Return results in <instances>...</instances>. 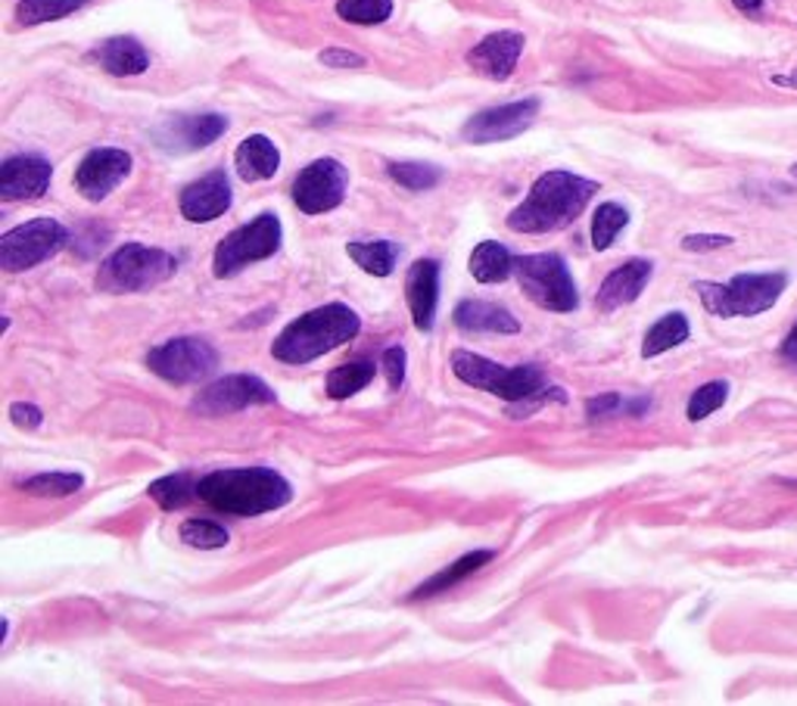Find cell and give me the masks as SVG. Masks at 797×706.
<instances>
[{"label": "cell", "mask_w": 797, "mask_h": 706, "mask_svg": "<svg viewBox=\"0 0 797 706\" xmlns=\"http://www.w3.org/2000/svg\"><path fill=\"white\" fill-rule=\"evenodd\" d=\"M131 153L119 146H97L75 168V188L84 200L100 203L131 175Z\"/></svg>", "instance_id": "obj_14"}, {"label": "cell", "mask_w": 797, "mask_h": 706, "mask_svg": "<svg viewBox=\"0 0 797 706\" xmlns=\"http://www.w3.org/2000/svg\"><path fill=\"white\" fill-rule=\"evenodd\" d=\"M546 402H567L564 390L551 386V390H543V393L530 395V398H524V402H511V405H508V415L511 417L533 415V411H536V408H543Z\"/></svg>", "instance_id": "obj_38"}, {"label": "cell", "mask_w": 797, "mask_h": 706, "mask_svg": "<svg viewBox=\"0 0 797 706\" xmlns=\"http://www.w3.org/2000/svg\"><path fill=\"white\" fill-rule=\"evenodd\" d=\"M452 321H455V327L462 333H499V336H508V333L521 331V321L508 312L504 306L483 302V299H464V302H459Z\"/></svg>", "instance_id": "obj_22"}, {"label": "cell", "mask_w": 797, "mask_h": 706, "mask_svg": "<svg viewBox=\"0 0 797 706\" xmlns=\"http://www.w3.org/2000/svg\"><path fill=\"white\" fill-rule=\"evenodd\" d=\"M53 168L38 153H20L10 156L0 166V196L16 203V200H41L50 190Z\"/></svg>", "instance_id": "obj_17"}, {"label": "cell", "mask_w": 797, "mask_h": 706, "mask_svg": "<svg viewBox=\"0 0 797 706\" xmlns=\"http://www.w3.org/2000/svg\"><path fill=\"white\" fill-rule=\"evenodd\" d=\"M147 495L163 511H181L190 501L197 499V482L190 474H168V477L156 479L147 486Z\"/></svg>", "instance_id": "obj_30"}, {"label": "cell", "mask_w": 797, "mask_h": 706, "mask_svg": "<svg viewBox=\"0 0 797 706\" xmlns=\"http://www.w3.org/2000/svg\"><path fill=\"white\" fill-rule=\"evenodd\" d=\"M318 63L328 65V69H361L365 57H358L353 50H343V47H328L318 53Z\"/></svg>", "instance_id": "obj_40"}, {"label": "cell", "mask_w": 797, "mask_h": 706, "mask_svg": "<svg viewBox=\"0 0 797 706\" xmlns=\"http://www.w3.org/2000/svg\"><path fill=\"white\" fill-rule=\"evenodd\" d=\"M10 417H13V423L22 427V430H38L44 423L41 408H38V405H25V402L10 405Z\"/></svg>", "instance_id": "obj_42"}, {"label": "cell", "mask_w": 797, "mask_h": 706, "mask_svg": "<svg viewBox=\"0 0 797 706\" xmlns=\"http://www.w3.org/2000/svg\"><path fill=\"white\" fill-rule=\"evenodd\" d=\"M778 355L785 358V361H792V364H797V324L792 327V333L785 336V343L778 346Z\"/></svg>", "instance_id": "obj_43"}, {"label": "cell", "mask_w": 797, "mask_h": 706, "mask_svg": "<svg viewBox=\"0 0 797 706\" xmlns=\"http://www.w3.org/2000/svg\"><path fill=\"white\" fill-rule=\"evenodd\" d=\"M234 166H237V175L243 178V181H269L277 175V168H281V149L274 146L272 137H265V134H250V137H243L240 146H237V153H234Z\"/></svg>", "instance_id": "obj_23"}, {"label": "cell", "mask_w": 797, "mask_h": 706, "mask_svg": "<svg viewBox=\"0 0 797 706\" xmlns=\"http://www.w3.org/2000/svg\"><path fill=\"white\" fill-rule=\"evenodd\" d=\"M82 489V474H38V477L22 482V492H28L35 499H69V495H75Z\"/></svg>", "instance_id": "obj_32"}, {"label": "cell", "mask_w": 797, "mask_h": 706, "mask_svg": "<svg viewBox=\"0 0 797 706\" xmlns=\"http://www.w3.org/2000/svg\"><path fill=\"white\" fill-rule=\"evenodd\" d=\"M792 175H795V178H797V166H792Z\"/></svg>", "instance_id": "obj_46"}, {"label": "cell", "mask_w": 797, "mask_h": 706, "mask_svg": "<svg viewBox=\"0 0 797 706\" xmlns=\"http://www.w3.org/2000/svg\"><path fill=\"white\" fill-rule=\"evenodd\" d=\"M514 277L526 292V299L546 312H576L580 292L573 284V274L567 262L555 252H536V255H518L514 259Z\"/></svg>", "instance_id": "obj_7"}, {"label": "cell", "mask_w": 797, "mask_h": 706, "mask_svg": "<svg viewBox=\"0 0 797 706\" xmlns=\"http://www.w3.org/2000/svg\"><path fill=\"white\" fill-rule=\"evenodd\" d=\"M623 408H627V402H623V395L620 393L595 395V398H588L586 402V417L588 420H598V417H614V415H620Z\"/></svg>", "instance_id": "obj_39"}, {"label": "cell", "mask_w": 797, "mask_h": 706, "mask_svg": "<svg viewBox=\"0 0 797 706\" xmlns=\"http://www.w3.org/2000/svg\"><path fill=\"white\" fill-rule=\"evenodd\" d=\"M374 361H349V364H340L334 368L331 374H328V395L334 398V402H343V398H349V395L361 393L371 380H374Z\"/></svg>", "instance_id": "obj_29"}, {"label": "cell", "mask_w": 797, "mask_h": 706, "mask_svg": "<svg viewBox=\"0 0 797 706\" xmlns=\"http://www.w3.org/2000/svg\"><path fill=\"white\" fill-rule=\"evenodd\" d=\"M467 268H471L477 284H502L514 274V255L496 240H483L480 247L471 252Z\"/></svg>", "instance_id": "obj_25"}, {"label": "cell", "mask_w": 797, "mask_h": 706, "mask_svg": "<svg viewBox=\"0 0 797 706\" xmlns=\"http://www.w3.org/2000/svg\"><path fill=\"white\" fill-rule=\"evenodd\" d=\"M281 218L274 212H262L255 215L250 225H240L237 230H231L218 247H215V255H212V274L218 280L225 277H234L240 271L252 265V262H265L272 259L274 252L281 250Z\"/></svg>", "instance_id": "obj_8"}, {"label": "cell", "mask_w": 797, "mask_h": 706, "mask_svg": "<svg viewBox=\"0 0 797 706\" xmlns=\"http://www.w3.org/2000/svg\"><path fill=\"white\" fill-rule=\"evenodd\" d=\"M735 10H741V13H748V16H757L760 10H763V0H733Z\"/></svg>", "instance_id": "obj_44"}, {"label": "cell", "mask_w": 797, "mask_h": 706, "mask_svg": "<svg viewBox=\"0 0 797 706\" xmlns=\"http://www.w3.org/2000/svg\"><path fill=\"white\" fill-rule=\"evenodd\" d=\"M773 84H782V87H797V72L792 75V79H782V75H776V79H773Z\"/></svg>", "instance_id": "obj_45"}, {"label": "cell", "mask_w": 797, "mask_h": 706, "mask_svg": "<svg viewBox=\"0 0 797 706\" xmlns=\"http://www.w3.org/2000/svg\"><path fill=\"white\" fill-rule=\"evenodd\" d=\"M452 374L462 380L464 386H474L489 395H499L508 405L511 402H524L530 395L546 390V371L539 364H518V368H504L489 358L467 349H455L452 352Z\"/></svg>", "instance_id": "obj_6"}, {"label": "cell", "mask_w": 797, "mask_h": 706, "mask_svg": "<svg viewBox=\"0 0 797 706\" xmlns=\"http://www.w3.org/2000/svg\"><path fill=\"white\" fill-rule=\"evenodd\" d=\"M526 38L514 28H502V32H492L486 35L471 53H467V65L489 79V82H508L514 75V69L521 63V53H524Z\"/></svg>", "instance_id": "obj_15"}, {"label": "cell", "mask_w": 797, "mask_h": 706, "mask_svg": "<svg viewBox=\"0 0 797 706\" xmlns=\"http://www.w3.org/2000/svg\"><path fill=\"white\" fill-rule=\"evenodd\" d=\"M630 225V212L620 206V203H602L592 215V247L598 252H605L614 247L617 234Z\"/></svg>", "instance_id": "obj_31"}, {"label": "cell", "mask_w": 797, "mask_h": 706, "mask_svg": "<svg viewBox=\"0 0 797 706\" xmlns=\"http://www.w3.org/2000/svg\"><path fill=\"white\" fill-rule=\"evenodd\" d=\"M91 60L116 79H134V75H144L150 69L147 47L131 35L106 38L104 44H97L91 50Z\"/></svg>", "instance_id": "obj_21"}, {"label": "cell", "mask_w": 797, "mask_h": 706, "mask_svg": "<svg viewBox=\"0 0 797 706\" xmlns=\"http://www.w3.org/2000/svg\"><path fill=\"white\" fill-rule=\"evenodd\" d=\"M492 558H496L492 551H471V554H464V558H459V561L452 563V566L440 570L437 576H430L427 582H420L418 588L408 595V601H427V598H437V595H442V591H449V588L462 585L467 576H474V573L483 570V566L492 561Z\"/></svg>", "instance_id": "obj_24"}, {"label": "cell", "mask_w": 797, "mask_h": 706, "mask_svg": "<svg viewBox=\"0 0 797 706\" xmlns=\"http://www.w3.org/2000/svg\"><path fill=\"white\" fill-rule=\"evenodd\" d=\"M598 193V181H588L573 171H546L533 181L521 206L508 215L514 234H551L573 225L588 200Z\"/></svg>", "instance_id": "obj_2"}, {"label": "cell", "mask_w": 797, "mask_h": 706, "mask_svg": "<svg viewBox=\"0 0 797 706\" xmlns=\"http://www.w3.org/2000/svg\"><path fill=\"white\" fill-rule=\"evenodd\" d=\"M651 274H654V265L649 259H630V262L617 265L598 287V299H595L598 309L617 312L623 306H632L642 296V290L649 287Z\"/></svg>", "instance_id": "obj_20"}, {"label": "cell", "mask_w": 797, "mask_h": 706, "mask_svg": "<svg viewBox=\"0 0 797 706\" xmlns=\"http://www.w3.org/2000/svg\"><path fill=\"white\" fill-rule=\"evenodd\" d=\"M390 178L396 181L398 188L405 190H430L437 188L442 181V168L440 166H430V163H390Z\"/></svg>", "instance_id": "obj_35"}, {"label": "cell", "mask_w": 797, "mask_h": 706, "mask_svg": "<svg viewBox=\"0 0 797 706\" xmlns=\"http://www.w3.org/2000/svg\"><path fill=\"white\" fill-rule=\"evenodd\" d=\"M178 536L185 545L190 548H200V551H218V548H225L231 536H228V529L222 526V523H215V519H185L181 523V529H178Z\"/></svg>", "instance_id": "obj_33"}, {"label": "cell", "mask_w": 797, "mask_h": 706, "mask_svg": "<svg viewBox=\"0 0 797 706\" xmlns=\"http://www.w3.org/2000/svg\"><path fill=\"white\" fill-rule=\"evenodd\" d=\"M405 364H408V355L402 346H390L383 358H380V368H383V374H386V383H390V390L396 393L402 390V383H405Z\"/></svg>", "instance_id": "obj_37"}, {"label": "cell", "mask_w": 797, "mask_h": 706, "mask_svg": "<svg viewBox=\"0 0 797 706\" xmlns=\"http://www.w3.org/2000/svg\"><path fill=\"white\" fill-rule=\"evenodd\" d=\"M277 402L274 390L252 374H231L222 376L210 383L203 393L193 398V411L203 417H222V415H237V411H247L252 405H272Z\"/></svg>", "instance_id": "obj_12"}, {"label": "cell", "mask_w": 797, "mask_h": 706, "mask_svg": "<svg viewBox=\"0 0 797 706\" xmlns=\"http://www.w3.org/2000/svg\"><path fill=\"white\" fill-rule=\"evenodd\" d=\"M197 499L228 517H262L290 504L294 489L272 467H234L197 479Z\"/></svg>", "instance_id": "obj_1"}, {"label": "cell", "mask_w": 797, "mask_h": 706, "mask_svg": "<svg viewBox=\"0 0 797 706\" xmlns=\"http://www.w3.org/2000/svg\"><path fill=\"white\" fill-rule=\"evenodd\" d=\"M178 208L181 215L193 222V225H206L222 218L231 208V181L222 168H215L210 175L190 181L188 188L178 196Z\"/></svg>", "instance_id": "obj_16"}, {"label": "cell", "mask_w": 797, "mask_h": 706, "mask_svg": "<svg viewBox=\"0 0 797 706\" xmlns=\"http://www.w3.org/2000/svg\"><path fill=\"white\" fill-rule=\"evenodd\" d=\"M689 318L682 312H670L664 314L657 324H651L649 333H645V343H642V358H657V355L670 352L676 346H682L689 339Z\"/></svg>", "instance_id": "obj_27"}, {"label": "cell", "mask_w": 797, "mask_h": 706, "mask_svg": "<svg viewBox=\"0 0 797 706\" xmlns=\"http://www.w3.org/2000/svg\"><path fill=\"white\" fill-rule=\"evenodd\" d=\"M349 188V171L340 159H316L296 175L294 181V203L306 215H324L334 212L346 200Z\"/></svg>", "instance_id": "obj_11"}, {"label": "cell", "mask_w": 797, "mask_h": 706, "mask_svg": "<svg viewBox=\"0 0 797 706\" xmlns=\"http://www.w3.org/2000/svg\"><path fill=\"white\" fill-rule=\"evenodd\" d=\"M726 398H729V383L726 380H711V383H704V386L694 390L692 398H689V408H686V417L692 423H698V420H704V417L719 411L726 405Z\"/></svg>", "instance_id": "obj_36"}, {"label": "cell", "mask_w": 797, "mask_h": 706, "mask_svg": "<svg viewBox=\"0 0 797 706\" xmlns=\"http://www.w3.org/2000/svg\"><path fill=\"white\" fill-rule=\"evenodd\" d=\"M349 259L356 262L365 274H374V277H390L398 262V243L393 240H356L346 247Z\"/></svg>", "instance_id": "obj_26"}, {"label": "cell", "mask_w": 797, "mask_h": 706, "mask_svg": "<svg viewBox=\"0 0 797 706\" xmlns=\"http://www.w3.org/2000/svg\"><path fill=\"white\" fill-rule=\"evenodd\" d=\"M147 368L156 376H163L166 383L190 386V383H200V380H206V376L215 374V368H218V352L212 349L206 339L178 336V339H168L163 346L150 349Z\"/></svg>", "instance_id": "obj_10"}, {"label": "cell", "mask_w": 797, "mask_h": 706, "mask_svg": "<svg viewBox=\"0 0 797 706\" xmlns=\"http://www.w3.org/2000/svg\"><path fill=\"white\" fill-rule=\"evenodd\" d=\"M785 287H788L785 271H766V274H735L726 284L698 280L694 292L701 306L716 318H754L770 312Z\"/></svg>", "instance_id": "obj_4"}, {"label": "cell", "mask_w": 797, "mask_h": 706, "mask_svg": "<svg viewBox=\"0 0 797 706\" xmlns=\"http://www.w3.org/2000/svg\"><path fill=\"white\" fill-rule=\"evenodd\" d=\"M69 243V230L57 218H32L0 237V268L10 274L38 268Z\"/></svg>", "instance_id": "obj_9"}, {"label": "cell", "mask_w": 797, "mask_h": 706, "mask_svg": "<svg viewBox=\"0 0 797 706\" xmlns=\"http://www.w3.org/2000/svg\"><path fill=\"white\" fill-rule=\"evenodd\" d=\"M405 299L412 309V321L420 333L433 331L437 321V302H440V262L437 259H418L408 277H405Z\"/></svg>", "instance_id": "obj_19"}, {"label": "cell", "mask_w": 797, "mask_h": 706, "mask_svg": "<svg viewBox=\"0 0 797 706\" xmlns=\"http://www.w3.org/2000/svg\"><path fill=\"white\" fill-rule=\"evenodd\" d=\"M91 0H20L16 3V22L32 28V25H44V22H57L84 10Z\"/></svg>", "instance_id": "obj_28"}, {"label": "cell", "mask_w": 797, "mask_h": 706, "mask_svg": "<svg viewBox=\"0 0 797 706\" xmlns=\"http://www.w3.org/2000/svg\"><path fill=\"white\" fill-rule=\"evenodd\" d=\"M336 16L353 25H380L393 16V0H336Z\"/></svg>", "instance_id": "obj_34"}, {"label": "cell", "mask_w": 797, "mask_h": 706, "mask_svg": "<svg viewBox=\"0 0 797 706\" xmlns=\"http://www.w3.org/2000/svg\"><path fill=\"white\" fill-rule=\"evenodd\" d=\"M735 243L733 237H726V234H689V237H682V250L686 252H711V250H723V247H729Z\"/></svg>", "instance_id": "obj_41"}, {"label": "cell", "mask_w": 797, "mask_h": 706, "mask_svg": "<svg viewBox=\"0 0 797 706\" xmlns=\"http://www.w3.org/2000/svg\"><path fill=\"white\" fill-rule=\"evenodd\" d=\"M361 318L343 302H328L290 321L272 343V355L284 364H309L321 355L334 352L343 343L356 339Z\"/></svg>", "instance_id": "obj_3"}, {"label": "cell", "mask_w": 797, "mask_h": 706, "mask_svg": "<svg viewBox=\"0 0 797 706\" xmlns=\"http://www.w3.org/2000/svg\"><path fill=\"white\" fill-rule=\"evenodd\" d=\"M178 259L166 250L126 243L112 255H106L97 271V290L100 292H147L168 277H175Z\"/></svg>", "instance_id": "obj_5"}, {"label": "cell", "mask_w": 797, "mask_h": 706, "mask_svg": "<svg viewBox=\"0 0 797 706\" xmlns=\"http://www.w3.org/2000/svg\"><path fill=\"white\" fill-rule=\"evenodd\" d=\"M228 131V119L218 112H203V116H181L168 122L163 131H156V141L168 153H193L203 146L215 144Z\"/></svg>", "instance_id": "obj_18"}, {"label": "cell", "mask_w": 797, "mask_h": 706, "mask_svg": "<svg viewBox=\"0 0 797 706\" xmlns=\"http://www.w3.org/2000/svg\"><path fill=\"white\" fill-rule=\"evenodd\" d=\"M539 97H524L514 104L489 106L477 116H471L462 128V137L467 144H499L524 134L526 128L539 116Z\"/></svg>", "instance_id": "obj_13"}]
</instances>
